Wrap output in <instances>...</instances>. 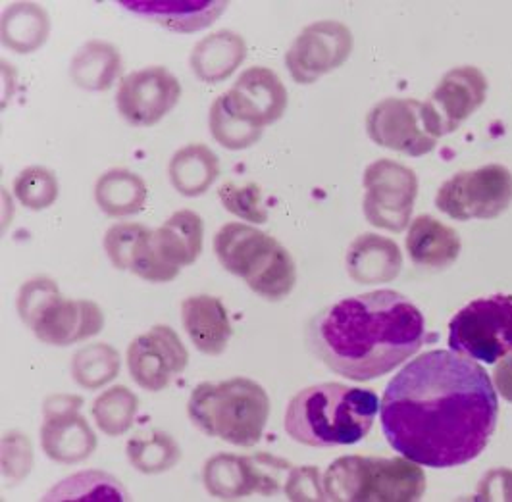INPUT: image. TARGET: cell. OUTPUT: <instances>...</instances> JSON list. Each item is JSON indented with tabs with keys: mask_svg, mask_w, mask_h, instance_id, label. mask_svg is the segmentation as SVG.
<instances>
[{
	"mask_svg": "<svg viewBox=\"0 0 512 502\" xmlns=\"http://www.w3.org/2000/svg\"><path fill=\"white\" fill-rule=\"evenodd\" d=\"M153 247L164 264L181 270L197 262L205 247V222L193 210H178L153 231Z\"/></svg>",
	"mask_w": 512,
	"mask_h": 502,
	"instance_id": "ffe728a7",
	"label": "cell"
},
{
	"mask_svg": "<svg viewBox=\"0 0 512 502\" xmlns=\"http://www.w3.org/2000/svg\"><path fill=\"white\" fill-rule=\"evenodd\" d=\"M187 364L189 352L176 329L166 324L151 327L128 347L129 376L149 393L164 391Z\"/></svg>",
	"mask_w": 512,
	"mask_h": 502,
	"instance_id": "7c38bea8",
	"label": "cell"
},
{
	"mask_svg": "<svg viewBox=\"0 0 512 502\" xmlns=\"http://www.w3.org/2000/svg\"><path fill=\"white\" fill-rule=\"evenodd\" d=\"M104 327L103 308L87 299H64L56 295L35 318L29 329L51 347H68L99 335Z\"/></svg>",
	"mask_w": 512,
	"mask_h": 502,
	"instance_id": "9a60e30c",
	"label": "cell"
},
{
	"mask_svg": "<svg viewBox=\"0 0 512 502\" xmlns=\"http://www.w3.org/2000/svg\"><path fill=\"white\" fill-rule=\"evenodd\" d=\"M512 201V176L505 166L491 164L447 179L437 191V208L453 220H489Z\"/></svg>",
	"mask_w": 512,
	"mask_h": 502,
	"instance_id": "ba28073f",
	"label": "cell"
},
{
	"mask_svg": "<svg viewBox=\"0 0 512 502\" xmlns=\"http://www.w3.org/2000/svg\"><path fill=\"white\" fill-rule=\"evenodd\" d=\"M180 99V79L164 66H149L122 77L116 108L129 126L153 127L178 106Z\"/></svg>",
	"mask_w": 512,
	"mask_h": 502,
	"instance_id": "8fae6325",
	"label": "cell"
},
{
	"mask_svg": "<svg viewBox=\"0 0 512 502\" xmlns=\"http://www.w3.org/2000/svg\"><path fill=\"white\" fill-rule=\"evenodd\" d=\"M128 12L176 33H195L212 26L230 6L222 0H122Z\"/></svg>",
	"mask_w": 512,
	"mask_h": 502,
	"instance_id": "ac0fdd59",
	"label": "cell"
},
{
	"mask_svg": "<svg viewBox=\"0 0 512 502\" xmlns=\"http://www.w3.org/2000/svg\"><path fill=\"white\" fill-rule=\"evenodd\" d=\"M366 129L376 145L410 156H422L436 147L426 108L414 99H385L376 104L366 118Z\"/></svg>",
	"mask_w": 512,
	"mask_h": 502,
	"instance_id": "4fadbf2b",
	"label": "cell"
},
{
	"mask_svg": "<svg viewBox=\"0 0 512 502\" xmlns=\"http://www.w3.org/2000/svg\"><path fill=\"white\" fill-rule=\"evenodd\" d=\"M403 256L399 247L382 235L364 233L353 241L347 252L349 274L364 285L385 283L399 276Z\"/></svg>",
	"mask_w": 512,
	"mask_h": 502,
	"instance_id": "603a6c76",
	"label": "cell"
},
{
	"mask_svg": "<svg viewBox=\"0 0 512 502\" xmlns=\"http://www.w3.org/2000/svg\"><path fill=\"white\" fill-rule=\"evenodd\" d=\"M214 254L224 270L241 277L266 301H282L295 283L293 256L272 235L241 222L220 227L214 235Z\"/></svg>",
	"mask_w": 512,
	"mask_h": 502,
	"instance_id": "5b68a950",
	"label": "cell"
},
{
	"mask_svg": "<svg viewBox=\"0 0 512 502\" xmlns=\"http://www.w3.org/2000/svg\"><path fill=\"white\" fill-rule=\"evenodd\" d=\"M203 485L214 499L237 501L260 495V472L255 456L218 452L203 466Z\"/></svg>",
	"mask_w": 512,
	"mask_h": 502,
	"instance_id": "44dd1931",
	"label": "cell"
},
{
	"mask_svg": "<svg viewBox=\"0 0 512 502\" xmlns=\"http://www.w3.org/2000/svg\"><path fill=\"white\" fill-rule=\"evenodd\" d=\"M147 197L145 179L126 168H112L95 183V202L110 218L139 214L147 204Z\"/></svg>",
	"mask_w": 512,
	"mask_h": 502,
	"instance_id": "83f0119b",
	"label": "cell"
},
{
	"mask_svg": "<svg viewBox=\"0 0 512 502\" xmlns=\"http://www.w3.org/2000/svg\"><path fill=\"white\" fill-rule=\"evenodd\" d=\"M407 252L416 266L445 268L457 260L461 239L455 229L443 226L436 218L424 214L410 224Z\"/></svg>",
	"mask_w": 512,
	"mask_h": 502,
	"instance_id": "cb8c5ba5",
	"label": "cell"
},
{
	"mask_svg": "<svg viewBox=\"0 0 512 502\" xmlns=\"http://www.w3.org/2000/svg\"><path fill=\"white\" fill-rule=\"evenodd\" d=\"M353 51L349 27L324 20L305 27L285 54V66L297 83L310 85L337 70Z\"/></svg>",
	"mask_w": 512,
	"mask_h": 502,
	"instance_id": "5bb4252c",
	"label": "cell"
},
{
	"mask_svg": "<svg viewBox=\"0 0 512 502\" xmlns=\"http://www.w3.org/2000/svg\"><path fill=\"white\" fill-rule=\"evenodd\" d=\"M283 493L289 501H326L324 485L316 466L291 468Z\"/></svg>",
	"mask_w": 512,
	"mask_h": 502,
	"instance_id": "f35d334b",
	"label": "cell"
},
{
	"mask_svg": "<svg viewBox=\"0 0 512 502\" xmlns=\"http://www.w3.org/2000/svg\"><path fill=\"white\" fill-rule=\"evenodd\" d=\"M83 399L76 395H51L43 404L41 449L58 464L74 466L93 456L99 447L97 433L79 414Z\"/></svg>",
	"mask_w": 512,
	"mask_h": 502,
	"instance_id": "30bf717a",
	"label": "cell"
},
{
	"mask_svg": "<svg viewBox=\"0 0 512 502\" xmlns=\"http://www.w3.org/2000/svg\"><path fill=\"white\" fill-rule=\"evenodd\" d=\"M172 187L189 199L201 197L220 177V160L216 152L203 143L185 145L168 164Z\"/></svg>",
	"mask_w": 512,
	"mask_h": 502,
	"instance_id": "4316f807",
	"label": "cell"
},
{
	"mask_svg": "<svg viewBox=\"0 0 512 502\" xmlns=\"http://www.w3.org/2000/svg\"><path fill=\"white\" fill-rule=\"evenodd\" d=\"M364 216L372 226L403 231L418 191L414 172L393 160H376L364 172Z\"/></svg>",
	"mask_w": 512,
	"mask_h": 502,
	"instance_id": "9c48e42d",
	"label": "cell"
},
{
	"mask_svg": "<svg viewBox=\"0 0 512 502\" xmlns=\"http://www.w3.org/2000/svg\"><path fill=\"white\" fill-rule=\"evenodd\" d=\"M486 77L476 68H457L441 79L424 102L428 124L436 137L455 131L486 99Z\"/></svg>",
	"mask_w": 512,
	"mask_h": 502,
	"instance_id": "2e32d148",
	"label": "cell"
},
{
	"mask_svg": "<svg viewBox=\"0 0 512 502\" xmlns=\"http://www.w3.org/2000/svg\"><path fill=\"white\" fill-rule=\"evenodd\" d=\"M43 501H129V495L120 479L101 470H85L58 481Z\"/></svg>",
	"mask_w": 512,
	"mask_h": 502,
	"instance_id": "f546056e",
	"label": "cell"
},
{
	"mask_svg": "<svg viewBox=\"0 0 512 502\" xmlns=\"http://www.w3.org/2000/svg\"><path fill=\"white\" fill-rule=\"evenodd\" d=\"M426 320L389 289L341 299L308 326V345L335 374L351 381L385 376L422 349Z\"/></svg>",
	"mask_w": 512,
	"mask_h": 502,
	"instance_id": "7a4b0ae2",
	"label": "cell"
},
{
	"mask_svg": "<svg viewBox=\"0 0 512 502\" xmlns=\"http://www.w3.org/2000/svg\"><path fill=\"white\" fill-rule=\"evenodd\" d=\"M147 229L149 227L133 222H122L108 227V231L104 233V252L116 270L128 272L133 249Z\"/></svg>",
	"mask_w": 512,
	"mask_h": 502,
	"instance_id": "8d00e7d4",
	"label": "cell"
},
{
	"mask_svg": "<svg viewBox=\"0 0 512 502\" xmlns=\"http://www.w3.org/2000/svg\"><path fill=\"white\" fill-rule=\"evenodd\" d=\"M126 456L131 468L145 476L166 474L181 460L180 443L166 431L149 429L137 431L126 445Z\"/></svg>",
	"mask_w": 512,
	"mask_h": 502,
	"instance_id": "f1b7e54d",
	"label": "cell"
},
{
	"mask_svg": "<svg viewBox=\"0 0 512 502\" xmlns=\"http://www.w3.org/2000/svg\"><path fill=\"white\" fill-rule=\"evenodd\" d=\"M380 418L391 449L426 468L478 458L497 418V391L486 370L451 351L424 352L385 387Z\"/></svg>",
	"mask_w": 512,
	"mask_h": 502,
	"instance_id": "6da1fadb",
	"label": "cell"
},
{
	"mask_svg": "<svg viewBox=\"0 0 512 502\" xmlns=\"http://www.w3.org/2000/svg\"><path fill=\"white\" fill-rule=\"evenodd\" d=\"M58 179L45 166H29L14 179V197L27 210L41 212L58 199Z\"/></svg>",
	"mask_w": 512,
	"mask_h": 502,
	"instance_id": "836d02e7",
	"label": "cell"
},
{
	"mask_svg": "<svg viewBox=\"0 0 512 502\" xmlns=\"http://www.w3.org/2000/svg\"><path fill=\"white\" fill-rule=\"evenodd\" d=\"M495 381H497V389L499 393L512 402V356L505 358L497 370H495Z\"/></svg>",
	"mask_w": 512,
	"mask_h": 502,
	"instance_id": "ab89813d",
	"label": "cell"
},
{
	"mask_svg": "<svg viewBox=\"0 0 512 502\" xmlns=\"http://www.w3.org/2000/svg\"><path fill=\"white\" fill-rule=\"evenodd\" d=\"M187 416L208 437L251 449L264 435L270 418V397L249 377L199 383L187 401Z\"/></svg>",
	"mask_w": 512,
	"mask_h": 502,
	"instance_id": "277c9868",
	"label": "cell"
},
{
	"mask_svg": "<svg viewBox=\"0 0 512 502\" xmlns=\"http://www.w3.org/2000/svg\"><path fill=\"white\" fill-rule=\"evenodd\" d=\"M181 324L195 349L206 356L224 354L233 337L228 308L212 295H193L181 302Z\"/></svg>",
	"mask_w": 512,
	"mask_h": 502,
	"instance_id": "d6986e66",
	"label": "cell"
},
{
	"mask_svg": "<svg viewBox=\"0 0 512 502\" xmlns=\"http://www.w3.org/2000/svg\"><path fill=\"white\" fill-rule=\"evenodd\" d=\"M139 412V399L126 385H114L103 391L91 406L93 420L108 437L126 435Z\"/></svg>",
	"mask_w": 512,
	"mask_h": 502,
	"instance_id": "d6a6232c",
	"label": "cell"
},
{
	"mask_svg": "<svg viewBox=\"0 0 512 502\" xmlns=\"http://www.w3.org/2000/svg\"><path fill=\"white\" fill-rule=\"evenodd\" d=\"M380 399L372 389L318 383L299 391L285 410V433L307 447H345L362 441L374 426Z\"/></svg>",
	"mask_w": 512,
	"mask_h": 502,
	"instance_id": "3957f363",
	"label": "cell"
},
{
	"mask_svg": "<svg viewBox=\"0 0 512 502\" xmlns=\"http://www.w3.org/2000/svg\"><path fill=\"white\" fill-rule=\"evenodd\" d=\"M120 368V352L108 343H91L79 349L72 358V376L85 391L103 389L118 377Z\"/></svg>",
	"mask_w": 512,
	"mask_h": 502,
	"instance_id": "1f68e13d",
	"label": "cell"
},
{
	"mask_svg": "<svg viewBox=\"0 0 512 502\" xmlns=\"http://www.w3.org/2000/svg\"><path fill=\"white\" fill-rule=\"evenodd\" d=\"M56 295H60V289L51 277L39 276L26 281L20 287L18 299H16V310H18L22 322L27 327L31 326L35 322V318L45 310V306Z\"/></svg>",
	"mask_w": 512,
	"mask_h": 502,
	"instance_id": "74e56055",
	"label": "cell"
},
{
	"mask_svg": "<svg viewBox=\"0 0 512 502\" xmlns=\"http://www.w3.org/2000/svg\"><path fill=\"white\" fill-rule=\"evenodd\" d=\"M33 468V445L26 433L10 431L2 439V481L8 487L22 483Z\"/></svg>",
	"mask_w": 512,
	"mask_h": 502,
	"instance_id": "d590c367",
	"label": "cell"
},
{
	"mask_svg": "<svg viewBox=\"0 0 512 502\" xmlns=\"http://www.w3.org/2000/svg\"><path fill=\"white\" fill-rule=\"evenodd\" d=\"M51 35V16L35 2H14L2 12L0 39L16 54L39 51Z\"/></svg>",
	"mask_w": 512,
	"mask_h": 502,
	"instance_id": "d4e9b609",
	"label": "cell"
},
{
	"mask_svg": "<svg viewBox=\"0 0 512 502\" xmlns=\"http://www.w3.org/2000/svg\"><path fill=\"white\" fill-rule=\"evenodd\" d=\"M449 347L486 364L512 354V295H493L464 306L449 324Z\"/></svg>",
	"mask_w": 512,
	"mask_h": 502,
	"instance_id": "52a82bcc",
	"label": "cell"
},
{
	"mask_svg": "<svg viewBox=\"0 0 512 502\" xmlns=\"http://www.w3.org/2000/svg\"><path fill=\"white\" fill-rule=\"evenodd\" d=\"M328 501H418L426 491V476L409 458L343 456L324 476Z\"/></svg>",
	"mask_w": 512,
	"mask_h": 502,
	"instance_id": "8992f818",
	"label": "cell"
},
{
	"mask_svg": "<svg viewBox=\"0 0 512 502\" xmlns=\"http://www.w3.org/2000/svg\"><path fill=\"white\" fill-rule=\"evenodd\" d=\"M122 74V54L120 49L108 41L91 39L77 49L70 77L79 89L103 93L112 89L114 81Z\"/></svg>",
	"mask_w": 512,
	"mask_h": 502,
	"instance_id": "484cf974",
	"label": "cell"
},
{
	"mask_svg": "<svg viewBox=\"0 0 512 502\" xmlns=\"http://www.w3.org/2000/svg\"><path fill=\"white\" fill-rule=\"evenodd\" d=\"M208 126L216 143L228 151H245L256 145L262 137V127L245 120L231 108L228 95H220L210 106Z\"/></svg>",
	"mask_w": 512,
	"mask_h": 502,
	"instance_id": "4dcf8cb0",
	"label": "cell"
},
{
	"mask_svg": "<svg viewBox=\"0 0 512 502\" xmlns=\"http://www.w3.org/2000/svg\"><path fill=\"white\" fill-rule=\"evenodd\" d=\"M226 95L237 114L262 129L276 124L287 110V89L266 66L247 68Z\"/></svg>",
	"mask_w": 512,
	"mask_h": 502,
	"instance_id": "e0dca14e",
	"label": "cell"
},
{
	"mask_svg": "<svg viewBox=\"0 0 512 502\" xmlns=\"http://www.w3.org/2000/svg\"><path fill=\"white\" fill-rule=\"evenodd\" d=\"M218 199L224 204V208L251 224H266L268 212L262 206V189L258 183L237 185L233 181H226L218 189Z\"/></svg>",
	"mask_w": 512,
	"mask_h": 502,
	"instance_id": "e575fe53",
	"label": "cell"
},
{
	"mask_svg": "<svg viewBox=\"0 0 512 502\" xmlns=\"http://www.w3.org/2000/svg\"><path fill=\"white\" fill-rule=\"evenodd\" d=\"M247 58L245 39L231 31L220 29L201 39L189 56L193 74L203 83L218 85L230 79Z\"/></svg>",
	"mask_w": 512,
	"mask_h": 502,
	"instance_id": "7402d4cb",
	"label": "cell"
}]
</instances>
